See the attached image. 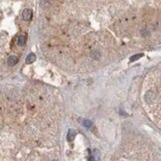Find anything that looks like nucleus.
<instances>
[{
	"label": "nucleus",
	"mask_w": 161,
	"mask_h": 161,
	"mask_svg": "<svg viewBox=\"0 0 161 161\" xmlns=\"http://www.w3.org/2000/svg\"><path fill=\"white\" fill-rule=\"evenodd\" d=\"M32 17V10L31 9H24L22 11V18L24 20H30Z\"/></svg>",
	"instance_id": "1"
},
{
	"label": "nucleus",
	"mask_w": 161,
	"mask_h": 161,
	"mask_svg": "<svg viewBox=\"0 0 161 161\" xmlns=\"http://www.w3.org/2000/svg\"><path fill=\"white\" fill-rule=\"evenodd\" d=\"M17 62H18V58H17V56H15V55L9 56V58H8V61H7V63H8L9 66H14V65H16Z\"/></svg>",
	"instance_id": "2"
},
{
	"label": "nucleus",
	"mask_w": 161,
	"mask_h": 161,
	"mask_svg": "<svg viewBox=\"0 0 161 161\" xmlns=\"http://www.w3.org/2000/svg\"><path fill=\"white\" fill-rule=\"evenodd\" d=\"M25 40H26V37H25V35H19L18 36V39H17V44L19 45V46H23L24 44H25Z\"/></svg>",
	"instance_id": "3"
},
{
	"label": "nucleus",
	"mask_w": 161,
	"mask_h": 161,
	"mask_svg": "<svg viewBox=\"0 0 161 161\" xmlns=\"http://www.w3.org/2000/svg\"><path fill=\"white\" fill-rule=\"evenodd\" d=\"M76 135H77V132H76L75 130L69 129V131H68V133H67V140H68V141L74 140V138L76 137Z\"/></svg>",
	"instance_id": "4"
},
{
	"label": "nucleus",
	"mask_w": 161,
	"mask_h": 161,
	"mask_svg": "<svg viewBox=\"0 0 161 161\" xmlns=\"http://www.w3.org/2000/svg\"><path fill=\"white\" fill-rule=\"evenodd\" d=\"M36 58V55L34 54H29L26 57V64H32Z\"/></svg>",
	"instance_id": "5"
},
{
	"label": "nucleus",
	"mask_w": 161,
	"mask_h": 161,
	"mask_svg": "<svg viewBox=\"0 0 161 161\" xmlns=\"http://www.w3.org/2000/svg\"><path fill=\"white\" fill-rule=\"evenodd\" d=\"M93 155H94V158L96 161H98L99 159H100V151H99V150L95 149L94 152H93Z\"/></svg>",
	"instance_id": "6"
},
{
	"label": "nucleus",
	"mask_w": 161,
	"mask_h": 161,
	"mask_svg": "<svg viewBox=\"0 0 161 161\" xmlns=\"http://www.w3.org/2000/svg\"><path fill=\"white\" fill-rule=\"evenodd\" d=\"M82 124H83V126L86 127V128H90V127L92 126L91 121H89V120H84L83 122H82Z\"/></svg>",
	"instance_id": "7"
},
{
	"label": "nucleus",
	"mask_w": 161,
	"mask_h": 161,
	"mask_svg": "<svg viewBox=\"0 0 161 161\" xmlns=\"http://www.w3.org/2000/svg\"><path fill=\"white\" fill-rule=\"evenodd\" d=\"M141 56H143V54H136V55H133L131 58H130V62H134L136 59H138V58H140Z\"/></svg>",
	"instance_id": "8"
},
{
	"label": "nucleus",
	"mask_w": 161,
	"mask_h": 161,
	"mask_svg": "<svg viewBox=\"0 0 161 161\" xmlns=\"http://www.w3.org/2000/svg\"><path fill=\"white\" fill-rule=\"evenodd\" d=\"M53 161H58V160H53Z\"/></svg>",
	"instance_id": "9"
}]
</instances>
